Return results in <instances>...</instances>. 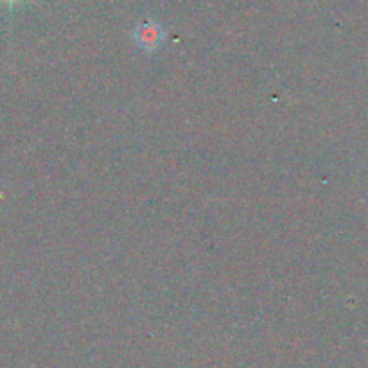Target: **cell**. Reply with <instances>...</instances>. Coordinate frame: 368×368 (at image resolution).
<instances>
[{"label": "cell", "instance_id": "cell-1", "mask_svg": "<svg viewBox=\"0 0 368 368\" xmlns=\"http://www.w3.org/2000/svg\"><path fill=\"white\" fill-rule=\"evenodd\" d=\"M135 42L146 51L160 47L164 42V29L154 22H146L135 29Z\"/></svg>", "mask_w": 368, "mask_h": 368}]
</instances>
